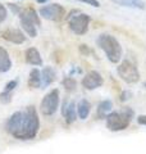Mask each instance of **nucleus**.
<instances>
[{"mask_svg": "<svg viewBox=\"0 0 146 154\" xmlns=\"http://www.w3.org/2000/svg\"><path fill=\"white\" fill-rule=\"evenodd\" d=\"M7 132L17 140H32L40 130V118L33 105L14 112L5 122Z\"/></svg>", "mask_w": 146, "mask_h": 154, "instance_id": "1", "label": "nucleus"}, {"mask_svg": "<svg viewBox=\"0 0 146 154\" xmlns=\"http://www.w3.org/2000/svg\"><path fill=\"white\" fill-rule=\"evenodd\" d=\"M96 44L104 51L105 57L108 58V60L113 64H118L122 60L123 57V49H122L120 42L117 40V37L110 35L108 32L100 33L96 38Z\"/></svg>", "mask_w": 146, "mask_h": 154, "instance_id": "2", "label": "nucleus"}, {"mask_svg": "<svg viewBox=\"0 0 146 154\" xmlns=\"http://www.w3.org/2000/svg\"><path fill=\"white\" fill-rule=\"evenodd\" d=\"M135 118V110L129 107H123L119 110H111L105 117L106 128L111 132L124 131Z\"/></svg>", "mask_w": 146, "mask_h": 154, "instance_id": "3", "label": "nucleus"}, {"mask_svg": "<svg viewBox=\"0 0 146 154\" xmlns=\"http://www.w3.org/2000/svg\"><path fill=\"white\" fill-rule=\"evenodd\" d=\"M19 16V23H21L22 30L26 32L27 36L36 37L37 36V27L41 26V19L38 13L32 7L22 9Z\"/></svg>", "mask_w": 146, "mask_h": 154, "instance_id": "4", "label": "nucleus"}, {"mask_svg": "<svg viewBox=\"0 0 146 154\" xmlns=\"http://www.w3.org/2000/svg\"><path fill=\"white\" fill-rule=\"evenodd\" d=\"M65 19L68 22L69 30L75 35H86L89 31V26L91 22V17L86 13H81L80 11H72L65 16Z\"/></svg>", "mask_w": 146, "mask_h": 154, "instance_id": "5", "label": "nucleus"}, {"mask_svg": "<svg viewBox=\"0 0 146 154\" xmlns=\"http://www.w3.org/2000/svg\"><path fill=\"white\" fill-rule=\"evenodd\" d=\"M117 73L127 84H136L140 81V72L137 66L129 59H123L119 62L117 67Z\"/></svg>", "mask_w": 146, "mask_h": 154, "instance_id": "6", "label": "nucleus"}, {"mask_svg": "<svg viewBox=\"0 0 146 154\" xmlns=\"http://www.w3.org/2000/svg\"><path fill=\"white\" fill-rule=\"evenodd\" d=\"M59 104H60L59 89H53L42 98L40 103V112L44 116H46V117L54 116L56 113L58 108H59Z\"/></svg>", "mask_w": 146, "mask_h": 154, "instance_id": "7", "label": "nucleus"}, {"mask_svg": "<svg viewBox=\"0 0 146 154\" xmlns=\"http://www.w3.org/2000/svg\"><path fill=\"white\" fill-rule=\"evenodd\" d=\"M38 14L44 19L51 22H60L62 19L65 18V8L58 3L54 4H47V5H42L38 9Z\"/></svg>", "mask_w": 146, "mask_h": 154, "instance_id": "8", "label": "nucleus"}, {"mask_svg": "<svg viewBox=\"0 0 146 154\" xmlns=\"http://www.w3.org/2000/svg\"><path fill=\"white\" fill-rule=\"evenodd\" d=\"M81 85L82 88L89 90V91H92L95 89H99L101 86L104 85V79L97 71H89L84 76V79L81 81Z\"/></svg>", "mask_w": 146, "mask_h": 154, "instance_id": "9", "label": "nucleus"}, {"mask_svg": "<svg viewBox=\"0 0 146 154\" xmlns=\"http://www.w3.org/2000/svg\"><path fill=\"white\" fill-rule=\"evenodd\" d=\"M0 37L11 44L14 45H22L26 41V35L18 28H7L3 32H0Z\"/></svg>", "mask_w": 146, "mask_h": 154, "instance_id": "10", "label": "nucleus"}, {"mask_svg": "<svg viewBox=\"0 0 146 154\" xmlns=\"http://www.w3.org/2000/svg\"><path fill=\"white\" fill-rule=\"evenodd\" d=\"M62 114L67 125H72L77 119V107L73 100H65L62 107Z\"/></svg>", "mask_w": 146, "mask_h": 154, "instance_id": "11", "label": "nucleus"}, {"mask_svg": "<svg viewBox=\"0 0 146 154\" xmlns=\"http://www.w3.org/2000/svg\"><path fill=\"white\" fill-rule=\"evenodd\" d=\"M24 62L30 66L38 67V66H42V57L36 48L31 46L24 51Z\"/></svg>", "mask_w": 146, "mask_h": 154, "instance_id": "12", "label": "nucleus"}, {"mask_svg": "<svg viewBox=\"0 0 146 154\" xmlns=\"http://www.w3.org/2000/svg\"><path fill=\"white\" fill-rule=\"evenodd\" d=\"M111 110H113V102L110 99H104L97 104L96 112H95V118L96 119H105Z\"/></svg>", "mask_w": 146, "mask_h": 154, "instance_id": "13", "label": "nucleus"}, {"mask_svg": "<svg viewBox=\"0 0 146 154\" xmlns=\"http://www.w3.org/2000/svg\"><path fill=\"white\" fill-rule=\"evenodd\" d=\"M41 80H42V86H50L54 81L56 80V71L54 67L46 66L41 69Z\"/></svg>", "mask_w": 146, "mask_h": 154, "instance_id": "14", "label": "nucleus"}, {"mask_svg": "<svg viewBox=\"0 0 146 154\" xmlns=\"http://www.w3.org/2000/svg\"><path fill=\"white\" fill-rule=\"evenodd\" d=\"M12 68V59L5 48L0 46V73H5Z\"/></svg>", "mask_w": 146, "mask_h": 154, "instance_id": "15", "label": "nucleus"}, {"mask_svg": "<svg viewBox=\"0 0 146 154\" xmlns=\"http://www.w3.org/2000/svg\"><path fill=\"white\" fill-rule=\"evenodd\" d=\"M28 88L31 89H38L42 86V80H41V71L37 68H32L28 76V81H27Z\"/></svg>", "mask_w": 146, "mask_h": 154, "instance_id": "16", "label": "nucleus"}, {"mask_svg": "<svg viewBox=\"0 0 146 154\" xmlns=\"http://www.w3.org/2000/svg\"><path fill=\"white\" fill-rule=\"evenodd\" d=\"M77 107V116H78L80 119H86L91 113V103L87 99H81L78 104L76 105Z\"/></svg>", "mask_w": 146, "mask_h": 154, "instance_id": "17", "label": "nucleus"}, {"mask_svg": "<svg viewBox=\"0 0 146 154\" xmlns=\"http://www.w3.org/2000/svg\"><path fill=\"white\" fill-rule=\"evenodd\" d=\"M114 4H118L120 7L135 8V9H145V3L142 0H111Z\"/></svg>", "mask_w": 146, "mask_h": 154, "instance_id": "18", "label": "nucleus"}, {"mask_svg": "<svg viewBox=\"0 0 146 154\" xmlns=\"http://www.w3.org/2000/svg\"><path fill=\"white\" fill-rule=\"evenodd\" d=\"M62 85L65 89L67 93H73L77 89V81L73 77H64L62 81Z\"/></svg>", "mask_w": 146, "mask_h": 154, "instance_id": "19", "label": "nucleus"}, {"mask_svg": "<svg viewBox=\"0 0 146 154\" xmlns=\"http://www.w3.org/2000/svg\"><path fill=\"white\" fill-rule=\"evenodd\" d=\"M13 99V93H8V91H2L0 93V103L9 104Z\"/></svg>", "mask_w": 146, "mask_h": 154, "instance_id": "20", "label": "nucleus"}, {"mask_svg": "<svg viewBox=\"0 0 146 154\" xmlns=\"http://www.w3.org/2000/svg\"><path fill=\"white\" fill-rule=\"evenodd\" d=\"M18 86V80H11L9 82L5 84L3 91H8V93H14V90Z\"/></svg>", "mask_w": 146, "mask_h": 154, "instance_id": "21", "label": "nucleus"}, {"mask_svg": "<svg viewBox=\"0 0 146 154\" xmlns=\"http://www.w3.org/2000/svg\"><path fill=\"white\" fill-rule=\"evenodd\" d=\"M8 17V11H7V7L4 5V4L0 3V25L5 21Z\"/></svg>", "mask_w": 146, "mask_h": 154, "instance_id": "22", "label": "nucleus"}, {"mask_svg": "<svg viewBox=\"0 0 146 154\" xmlns=\"http://www.w3.org/2000/svg\"><path fill=\"white\" fill-rule=\"evenodd\" d=\"M75 2L84 3V4H87V5H91V7H95V8L100 7V3L97 2V0H75Z\"/></svg>", "mask_w": 146, "mask_h": 154, "instance_id": "23", "label": "nucleus"}, {"mask_svg": "<svg viewBox=\"0 0 146 154\" xmlns=\"http://www.w3.org/2000/svg\"><path fill=\"white\" fill-rule=\"evenodd\" d=\"M8 7L11 8V9H12V12H13L14 14H17V16L22 12V8L19 7V5H17V4H12V3H9V4H8Z\"/></svg>", "mask_w": 146, "mask_h": 154, "instance_id": "24", "label": "nucleus"}, {"mask_svg": "<svg viewBox=\"0 0 146 154\" xmlns=\"http://www.w3.org/2000/svg\"><path fill=\"white\" fill-rule=\"evenodd\" d=\"M137 122H138V125H141V126L146 127V114L138 116V117H137Z\"/></svg>", "mask_w": 146, "mask_h": 154, "instance_id": "25", "label": "nucleus"}, {"mask_svg": "<svg viewBox=\"0 0 146 154\" xmlns=\"http://www.w3.org/2000/svg\"><path fill=\"white\" fill-rule=\"evenodd\" d=\"M131 95H132V94H131L129 91H124V93L120 95V100H122V102H124V100L129 99V96H131Z\"/></svg>", "mask_w": 146, "mask_h": 154, "instance_id": "26", "label": "nucleus"}, {"mask_svg": "<svg viewBox=\"0 0 146 154\" xmlns=\"http://www.w3.org/2000/svg\"><path fill=\"white\" fill-rule=\"evenodd\" d=\"M80 50H81L82 53H85V54H89V53H90V49H89V48H87L86 45H81V46H80Z\"/></svg>", "mask_w": 146, "mask_h": 154, "instance_id": "27", "label": "nucleus"}, {"mask_svg": "<svg viewBox=\"0 0 146 154\" xmlns=\"http://www.w3.org/2000/svg\"><path fill=\"white\" fill-rule=\"evenodd\" d=\"M46 2H49V0H36V3L38 4H46Z\"/></svg>", "mask_w": 146, "mask_h": 154, "instance_id": "28", "label": "nucleus"}]
</instances>
